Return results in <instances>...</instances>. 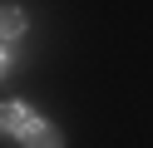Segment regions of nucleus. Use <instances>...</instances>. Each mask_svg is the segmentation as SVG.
<instances>
[{"label":"nucleus","instance_id":"obj_1","mask_svg":"<svg viewBox=\"0 0 153 148\" xmlns=\"http://www.w3.org/2000/svg\"><path fill=\"white\" fill-rule=\"evenodd\" d=\"M30 123H35V114H30L25 104H5V109H0V133L25 138V133H30Z\"/></svg>","mask_w":153,"mask_h":148},{"label":"nucleus","instance_id":"obj_2","mask_svg":"<svg viewBox=\"0 0 153 148\" xmlns=\"http://www.w3.org/2000/svg\"><path fill=\"white\" fill-rule=\"evenodd\" d=\"M25 148H64V138H59L54 123H40V118H35L30 133H25Z\"/></svg>","mask_w":153,"mask_h":148},{"label":"nucleus","instance_id":"obj_3","mask_svg":"<svg viewBox=\"0 0 153 148\" xmlns=\"http://www.w3.org/2000/svg\"><path fill=\"white\" fill-rule=\"evenodd\" d=\"M20 30H25V15L15 5H5V10H0V39H15Z\"/></svg>","mask_w":153,"mask_h":148},{"label":"nucleus","instance_id":"obj_4","mask_svg":"<svg viewBox=\"0 0 153 148\" xmlns=\"http://www.w3.org/2000/svg\"><path fill=\"white\" fill-rule=\"evenodd\" d=\"M5 64H10V54H5V49H0V74H5Z\"/></svg>","mask_w":153,"mask_h":148}]
</instances>
